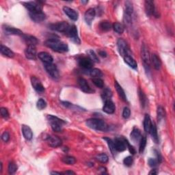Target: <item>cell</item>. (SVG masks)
Listing matches in <instances>:
<instances>
[{
    "mask_svg": "<svg viewBox=\"0 0 175 175\" xmlns=\"http://www.w3.org/2000/svg\"><path fill=\"white\" fill-rule=\"evenodd\" d=\"M157 114L158 120H161L166 116V111L162 106H159L157 107Z\"/></svg>",
    "mask_w": 175,
    "mask_h": 175,
    "instance_id": "40",
    "label": "cell"
},
{
    "mask_svg": "<svg viewBox=\"0 0 175 175\" xmlns=\"http://www.w3.org/2000/svg\"><path fill=\"white\" fill-rule=\"evenodd\" d=\"M38 57L41 60L42 62H44L45 64H52L53 59L52 56L49 53L47 52H40L38 54Z\"/></svg>",
    "mask_w": 175,
    "mask_h": 175,
    "instance_id": "19",
    "label": "cell"
},
{
    "mask_svg": "<svg viewBox=\"0 0 175 175\" xmlns=\"http://www.w3.org/2000/svg\"><path fill=\"white\" fill-rule=\"evenodd\" d=\"M63 10L64 12L65 13V14L68 16L69 18L71 19V20L77 21L78 19L79 15H78V13L77 12V11H75V10L72 9L68 6H64L63 8Z\"/></svg>",
    "mask_w": 175,
    "mask_h": 175,
    "instance_id": "18",
    "label": "cell"
},
{
    "mask_svg": "<svg viewBox=\"0 0 175 175\" xmlns=\"http://www.w3.org/2000/svg\"><path fill=\"white\" fill-rule=\"evenodd\" d=\"M2 140H3V141L5 142H8L9 140H10V135H9V133H8L7 131H5V132H4L3 134H2Z\"/></svg>",
    "mask_w": 175,
    "mask_h": 175,
    "instance_id": "51",
    "label": "cell"
},
{
    "mask_svg": "<svg viewBox=\"0 0 175 175\" xmlns=\"http://www.w3.org/2000/svg\"><path fill=\"white\" fill-rule=\"evenodd\" d=\"M157 173H158V172L157 171V170L153 169L149 172V174H157Z\"/></svg>",
    "mask_w": 175,
    "mask_h": 175,
    "instance_id": "54",
    "label": "cell"
},
{
    "mask_svg": "<svg viewBox=\"0 0 175 175\" xmlns=\"http://www.w3.org/2000/svg\"><path fill=\"white\" fill-rule=\"evenodd\" d=\"M31 82L32 85L33 86L34 89L38 93H42L45 91V88L43 85L42 84V83L38 79L37 77L32 76L31 77Z\"/></svg>",
    "mask_w": 175,
    "mask_h": 175,
    "instance_id": "14",
    "label": "cell"
},
{
    "mask_svg": "<svg viewBox=\"0 0 175 175\" xmlns=\"http://www.w3.org/2000/svg\"><path fill=\"white\" fill-rule=\"evenodd\" d=\"M130 137H131V140H132L133 142H135V143L137 142H138L139 140H140L141 137H142L140 131L138 128L134 127L133 131H131V133L130 134Z\"/></svg>",
    "mask_w": 175,
    "mask_h": 175,
    "instance_id": "23",
    "label": "cell"
},
{
    "mask_svg": "<svg viewBox=\"0 0 175 175\" xmlns=\"http://www.w3.org/2000/svg\"><path fill=\"white\" fill-rule=\"evenodd\" d=\"M0 112H1L2 116L5 118H7L9 117V112L8 111V109L5 107H2L1 109H0Z\"/></svg>",
    "mask_w": 175,
    "mask_h": 175,
    "instance_id": "49",
    "label": "cell"
},
{
    "mask_svg": "<svg viewBox=\"0 0 175 175\" xmlns=\"http://www.w3.org/2000/svg\"><path fill=\"white\" fill-rule=\"evenodd\" d=\"M1 53L2 54H3L4 56H6L8 58H13L15 56V53L12 52V51L9 49L8 47L6 46H4V45H1Z\"/></svg>",
    "mask_w": 175,
    "mask_h": 175,
    "instance_id": "29",
    "label": "cell"
},
{
    "mask_svg": "<svg viewBox=\"0 0 175 175\" xmlns=\"http://www.w3.org/2000/svg\"><path fill=\"white\" fill-rule=\"evenodd\" d=\"M62 174H75V173L72 171H66V172H63Z\"/></svg>",
    "mask_w": 175,
    "mask_h": 175,
    "instance_id": "55",
    "label": "cell"
},
{
    "mask_svg": "<svg viewBox=\"0 0 175 175\" xmlns=\"http://www.w3.org/2000/svg\"><path fill=\"white\" fill-rule=\"evenodd\" d=\"M99 56H101V57H103V58L107 57V53L106 52H104V51H99Z\"/></svg>",
    "mask_w": 175,
    "mask_h": 175,
    "instance_id": "53",
    "label": "cell"
},
{
    "mask_svg": "<svg viewBox=\"0 0 175 175\" xmlns=\"http://www.w3.org/2000/svg\"><path fill=\"white\" fill-rule=\"evenodd\" d=\"M23 4L29 12L42 11V7L41 4H39V2L38 3V2H23Z\"/></svg>",
    "mask_w": 175,
    "mask_h": 175,
    "instance_id": "9",
    "label": "cell"
},
{
    "mask_svg": "<svg viewBox=\"0 0 175 175\" xmlns=\"http://www.w3.org/2000/svg\"><path fill=\"white\" fill-rule=\"evenodd\" d=\"M124 60H125V62L128 64V65L131 67V68L133 69H136L137 67H138V64L136 60H134L132 56H131L130 55H126L125 57H123Z\"/></svg>",
    "mask_w": 175,
    "mask_h": 175,
    "instance_id": "25",
    "label": "cell"
},
{
    "mask_svg": "<svg viewBox=\"0 0 175 175\" xmlns=\"http://www.w3.org/2000/svg\"><path fill=\"white\" fill-rule=\"evenodd\" d=\"M47 106V103L44 99H40L39 101H37V104H36V107L39 110H42L43 109H45V107Z\"/></svg>",
    "mask_w": 175,
    "mask_h": 175,
    "instance_id": "45",
    "label": "cell"
},
{
    "mask_svg": "<svg viewBox=\"0 0 175 175\" xmlns=\"http://www.w3.org/2000/svg\"><path fill=\"white\" fill-rule=\"evenodd\" d=\"M155 152L156 153V155H157V160L158 161V162H161V161H162V157H161V155H160V153H159L157 150H155Z\"/></svg>",
    "mask_w": 175,
    "mask_h": 175,
    "instance_id": "52",
    "label": "cell"
},
{
    "mask_svg": "<svg viewBox=\"0 0 175 175\" xmlns=\"http://www.w3.org/2000/svg\"><path fill=\"white\" fill-rule=\"evenodd\" d=\"M24 40H25L28 46H36L38 43V40L36 38L32 36H24Z\"/></svg>",
    "mask_w": 175,
    "mask_h": 175,
    "instance_id": "32",
    "label": "cell"
},
{
    "mask_svg": "<svg viewBox=\"0 0 175 175\" xmlns=\"http://www.w3.org/2000/svg\"><path fill=\"white\" fill-rule=\"evenodd\" d=\"M82 3H83V4H86V3H88V1H86V2H85V1H82Z\"/></svg>",
    "mask_w": 175,
    "mask_h": 175,
    "instance_id": "58",
    "label": "cell"
},
{
    "mask_svg": "<svg viewBox=\"0 0 175 175\" xmlns=\"http://www.w3.org/2000/svg\"><path fill=\"white\" fill-rule=\"evenodd\" d=\"M78 84L83 92L88 94H92L94 93V90L90 88V86L88 84L87 81L83 78H79L78 79Z\"/></svg>",
    "mask_w": 175,
    "mask_h": 175,
    "instance_id": "12",
    "label": "cell"
},
{
    "mask_svg": "<svg viewBox=\"0 0 175 175\" xmlns=\"http://www.w3.org/2000/svg\"><path fill=\"white\" fill-rule=\"evenodd\" d=\"M117 47H118V52H119L120 55L122 56L123 58L125 57V56L126 55H130L129 54V50L128 45L124 39H120L118 40Z\"/></svg>",
    "mask_w": 175,
    "mask_h": 175,
    "instance_id": "5",
    "label": "cell"
},
{
    "mask_svg": "<svg viewBox=\"0 0 175 175\" xmlns=\"http://www.w3.org/2000/svg\"><path fill=\"white\" fill-rule=\"evenodd\" d=\"M149 133H150V135H151L152 138L153 140L155 141V143H158L159 138H158V134H157V126H156L155 123H152Z\"/></svg>",
    "mask_w": 175,
    "mask_h": 175,
    "instance_id": "27",
    "label": "cell"
},
{
    "mask_svg": "<svg viewBox=\"0 0 175 175\" xmlns=\"http://www.w3.org/2000/svg\"><path fill=\"white\" fill-rule=\"evenodd\" d=\"M88 73L93 78H101L103 76V72L100 69H91L88 70Z\"/></svg>",
    "mask_w": 175,
    "mask_h": 175,
    "instance_id": "30",
    "label": "cell"
},
{
    "mask_svg": "<svg viewBox=\"0 0 175 175\" xmlns=\"http://www.w3.org/2000/svg\"><path fill=\"white\" fill-rule=\"evenodd\" d=\"M62 161L64 163L69 164V165H73V164L76 162L75 158L71 157V156H66V157H64L62 159Z\"/></svg>",
    "mask_w": 175,
    "mask_h": 175,
    "instance_id": "39",
    "label": "cell"
},
{
    "mask_svg": "<svg viewBox=\"0 0 175 175\" xmlns=\"http://www.w3.org/2000/svg\"><path fill=\"white\" fill-rule=\"evenodd\" d=\"M77 60L79 65L86 70H90L93 68V62L88 57L82 56V57H79L78 58Z\"/></svg>",
    "mask_w": 175,
    "mask_h": 175,
    "instance_id": "10",
    "label": "cell"
},
{
    "mask_svg": "<svg viewBox=\"0 0 175 175\" xmlns=\"http://www.w3.org/2000/svg\"><path fill=\"white\" fill-rule=\"evenodd\" d=\"M47 140L49 146L53 148L60 146L62 144V140L57 136H50L48 137Z\"/></svg>",
    "mask_w": 175,
    "mask_h": 175,
    "instance_id": "20",
    "label": "cell"
},
{
    "mask_svg": "<svg viewBox=\"0 0 175 175\" xmlns=\"http://www.w3.org/2000/svg\"><path fill=\"white\" fill-rule=\"evenodd\" d=\"M112 28L114 29V30L118 34H123L125 30V28L120 23H115L113 24Z\"/></svg>",
    "mask_w": 175,
    "mask_h": 175,
    "instance_id": "36",
    "label": "cell"
},
{
    "mask_svg": "<svg viewBox=\"0 0 175 175\" xmlns=\"http://www.w3.org/2000/svg\"><path fill=\"white\" fill-rule=\"evenodd\" d=\"M22 132L23 137L28 140H30L33 138V133L29 126L23 125L22 126Z\"/></svg>",
    "mask_w": 175,
    "mask_h": 175,
    "instance_id": "22",
    "label": "cell"
},
{
    "mask_svg": "<svg viewBox=\"0 0 175 175\" xmlns=\"http://www.w3.org/2000/svg\"><path fill=\"white\" fill-rule=\"evenodd\" d=\"M51 174H62V173H61V172H51Z\"/></svg>",
    "mask_w": 175,
    "mask_h": 175,
    "instance_id": "57",
    "label": "cell"
},
{
    "mask_svg": "<svg viewBox=\"0 0 175 175\" xmlns=\"http://www.w3.org/2000/svg\"><path fill=\"white\" fill-rule=\"evenodd\" d=\"M96 15V11L94 8H89L86 12L84 15V19L88 25H91V23L93 21Z\"/></svg>",
    "mask_w": 175,
    "mask_h": 175,
    "instance_id": "21",
    "label": "cell"
},
{
    "mask_svg": "<svg viewBox=\"0 0 175 175\" xmlns=\"http://www.w3.org/2000/svg\"><path fill=\"white\" fill-rule=\"evenodd\" d=\"M139 96H140V100L141 104L142 107H145V106L146 105L147 102V99L146 95H144V93L142 92L141 90H139Z\"/></svg>",
    "mask_w": 175,
    "mask_h": 175,
    "instance_id": "42",
    "label": "cell"
},
{
    "mask_svg": "<svg viewBox=\"0 0 175 175\" xmlns=\"http://www.w3.org/2000/svg\"><path fill=\"white\" fill-rule=\"evenodd\" d=\"M130 115H131V110L129 108L127 107H125V108L123 109V117L124 118H129L130 117Z\"/></svg>",
    "mask_w": 175,
    "mask_h": 175,
    "instance_id": "47",
    "label": "cell"
},
{
    "mask_svg": "<svg viewBox=\"0 0 175 175\" xmlns=\"http://www.w3.org/2000/svg\"><path fill=\"white\" fill-rule=\"evenodd\" d=\"M125 15L128 16H131V15L133 14V4L131 3V2L126 1L125 2Z\"/></svg>",
    "mask_w": 175,
    "mask_h": 175,
    "instance_id": "33",
    "label": "cell"
},
{
    "mask_svg": "<svg viewBox=\"0 0 175 175\" xmlns=\"http://www.w3.org/2000/svg\"><path fill=\"white\" fill-rule=\"evenodd\" d=\"M141 56H142V61H143L145 69H146V71H149L150 56V53L149 52V50H148L147 47L145 46V45H143V46L142 47Z\"/></svg>",
    "mask_w": 175,
    "mask_h": 175,
    "instance_id": "4",
    "label": "cell"
},
{
    "mask_svg": "<svg viewBox=\"0 0 175 175\" xmlns=\"http://www.w3.org/2000/svg\"><path fill=\"white\" fill-rule=\"evenodd\" d=\"M69 36L70 39H71L72 41L76 43V44H80V39L79 37L78 36V32L77 29L75 25H71V28H70L69 31L67 34Z\"/></svg>",
    "mask_w": 175,
    "mask_h": 175,
    "instance_id": "13",
    "label": "cell"
},
{
    "mask_svg": "<svg viewBox=\"0 0 175 175\" xmlns=\"http://www.w3.org/2000/svg\"><path fill=\"white\" fill-rule=\"evenodd\" d=\"M4 30L5 31L6 34H14V35H23V32H21L20 29H16L13 27H10L6 25L4 26Z\"/></svg>",
    "mask_w": 175,
    "mask_h": 175,
    "instance_id": "26",
    "label": "cell"
},
{
    "mask_svg": "<svg viewBox=\"0 0 175 175\" xmlns=\"http://www.w3.org/2000/svg\"><path fill=\"white\" fill-rule=\"evenodd\" d=\"M150 60H151L154 68L156 70H160L161 66V61L160 58H159L157 55L155 54V53H153V54L151 55Z\"/></svg>",
    "mask_w": 175,
    "mask_h": 175,
    "instance_id": "28",
    "label": "cell"
},
{
    "mask_svg": "<svg viewBox=\"0 0 175 175\" xmlns=\"http://www.w3.org/2000/svg\"><path fill=\"white\" fill-rule=\"evenodd\" d=\"M114 86H115L116 90L117 93L118 94V95H119L120 99H122V100L124 101H127L125 91H124V90L123 89V88L121 87V86L116 82V81L115 83H114Z\"/></svg>",
    "mask_w": 175,
    "mask_h": 175,
    "instance_id": "24",
    "label": "cell"
},
{
    "mask_svg": "<svg viewBox=\"0 0 175 175\" xmlns=\"http://www.w3.org/2000/svg\"><path fill=\"white\" fill-rule=\"evenodd\" d=\"M17 170V166L14 162H10L8 165V172L9 174H14Z\"/></svg>",
    "mask_w": 175,
    "mask_h": 175,
    "instance_id": "46",
    "label": "cell"
},
{
    "mask_svg": "<svg viewBox=\"0 0 175 175\" xmlns=\"http://www.w3.org/2000/svg\"><path fill=\"white\" fill-rule=\"evenodd\" d=\"M45 68L47 72H48V74H49L52 78H53V79H58V78H59V77H60L58 68L55 64H53V63L45 64Z\"/></svg>",
    "mask_w": 175,
    "mask_h": 175,
    "instance_id": "7",
    "label": "cell"
},
{
    "mask_svg": "<svg viewBox=\"0 0 175 175\" xmlns=\"http://www.w3.org/2000/svg\"><path fill=\"white\" fill-rule=\"evenodd\" d=\"M47 118L53 131L56 132H60L62 130V125L65 123L63 120H61L59 118L52 115H48Z\"/></svg>",
    "mask_w": 175,
    "mask_h": 175,
    "instance_id": "3",
    "label": "cell"
},
{
    "mask_svg": "<svg viewBox=\"0 0 175 175\" xmlns=\"http://www.w3.org/2000/svg\"><path fill=\"white\" fill-rule=\"evenodd\" d=\"M148 163H149V165L150 167H155L157 166L159 162L157 160H155V159H153V158H150L149 161H148Z\"/></svg>",
    "mask_w": 175,
    "mask_h": 175,
    "instance_id": "50",
    "label": "cell"
},
{
    "mask_svg": "<svg viewBox=\"0 0 175 175\" xmlns=\"http://www.w3.org/2000/svg\"><path fill=\"white\" fill-rule=\"evenodd\" d=\"M45 45L47 47L59 53L66 52L69 51V47L66 43L58 39H55V38H52V39H49L46 40Z\"/></svg>",
    "mask_w": 175,
    "mask_h": 175,
    "instance_id": "1",
    "label": "cell"
},
{
    "mask_svg": "<svg viewBox=\"0 0 175 175\" xmlns=\"http://www.w3.org/2000/svg\"><path fill=\"white\" fill-rule=\"evenodd\" d=\"M29 17L32 19V21L34 22L40 23L44 21L46 19V15L42 11H37V12H29Z\"/></svg>",
    "mask_w": 175,
    "mask_h": 175,
    "instance_id": "11",
    "label": "cell"
},
{
    "mask_svg": "<svg viewBox=\"0 0 175 175\" xmlns=\"http://www.w3.org/2000/svg\"><path fill=\"white\" fill-rule=\"evenodd\" d=\"M145 12L148 16H152L155 15V8L154 2L150 1V0H146L145 1Z\"/></svg>",
    "mask_w": 175,
    "mask_h": 175,
    "instance_id": "15",
    "label": "cell"
},
{
    "mask_svg": "<svg viewBox=\"0 0 175 175\" xmlns=\"http://www.w3.org/2000/svg\"><path fill=\"white\" fill-rule=\"evenodd\" d=\"M25 54L29 60H35L37 56L36 46H28L25 51Z\"/></svg>",
    "mask_w": 175,
    "mask_h": 175,
    "instance_id": "17",
    "label": "cell"
},
{
    "mask_svg": "<svg viewBox=\"0 0 175 175\" xmlns=\"http://www.w3.org/2000/svg\"><path fill=\"white\" fill-rule=\"evenodd\" d=\"M123 163L126 166H131L133 163V158L131 156H129V157H126L125 158V160L123 161Z\"/></svg>",
    "mask_w": 175,
    "mask_h": 175,
    "instance_id": "48",
    "label": "cell"
},
{
    "mask_svg": "<svg viewBox=\"0 0 175 175\" xmlns=\"http://www.w3.org/2000/svg\"><path fill=\"white\" fill-rule=\"evenodd\" d=\"M96 158L99 161H100V162L103 163H107L109 160L108 156H107L106 154H105V153H101V154L98 155L97 156H96Z\"/></svg>",
    "mask_w": 175,
    "mask_h": 175,
    "instance_id": "41",
    "label": "cell"
},
{
    "mask_svg": "<svg viewBox=\"0 0 175 175\" xmlns=\"http://www.w3.org/2000/svg\"><path fill=\"white\" fill-rule=\"evenodd\" d=\"M112 91L110 90L108 88H106L103 90V93L101 95V97L103 99L104 101H106L107 100H109L110 98L112 97Z\"/></svg>",
    "mask_w": 175,
    "mask_h": 175,
    "instance_id": "38",
    "label": "cell"
},
{
    "mask_svg": "<svg viewBox=\"0 0 175 175\" xmlns=\"http://www.w3.org/2000/svg\"><path fill=\"white\" fill-rule=\"evenodd\" d=\"M86 124L88 127L96 131H105L107 130V125L106 122L98 118H90L86 121Z\"/></svg>",
    "mask_w": 175,
    "mask_h": 175,
    "instance_id": "2",
    "label": "cell"
},
{
    "mask_svg": "<svg viewBox=\"0 0 175 175\" xmlns=\"http://www.w3.org/2000/svg\"><path fill=\"white\" fill-rule=\"evenodd\" d=\"M99 170H100L101 171L103 172H103H105L106 171V168H104V167H100V168H99Z\"/></svg>",
    "mask_w": 175,
    "mask_h": 175,
    "instance_id": "56",
    "label": "cell"
},
{
    "mask_svg": "<svg viewBox=\"0 0 175 175\" xmlns=\"http://www.w3.org/2000/svg\"><path fill=\"white\" fill-rule=\"evenodd\" d=\"M88 58H89L93 62H99V60L97 57V56L96 55L95 52H93V50H89L88 52Z\"/></svg>",
    "mask_w": 175,
    "mask_h": 175,
    "instance_id": "43",
    "label": "cell"
},
{
    "mask_svg": "<svg viewBox=\"0 0 175 175\" xmlns=\"http://www.w3.org/2000/svg\"><path fill=\"white\" fill-rule=\"evenodd\" d=\"M114 142L115 149L116 151L123 152L127 148L128 141L125 138H116Z\"/></svg>",
    "mask_w": 175,
    "mask_h": 175,
    "instance_id": "8",
    "label": "cell"
},
{
    "mask_svg": "<svg viewBox=\"0 0 175 175\" xmlns=\"http://www.w3.org/2000/svg\"><path fill=\"white\" fill-rule=\"evenodd\" d=\"M103 140L106 141L107 144L109 146V149L110 150V151H111V153H112V154L114 155L115 152H116V149H115V147H114V142L112 141V139H110L109 138H103Z\"/></svg>",
    "mask_w": 175,
    "mask_h": 175,
    "instance_id": "37",
    "label": "cell"
},
{
    "mask_svg": "<svg viewBox=\"0 0 175 175\" xmlns=\"http://www.w3.org/2000/svg\"><path fill=\"white\" fill-rule=\"evenodd\" d=\"M146 146V136H142L141 137L140 141V147H139L140 153H142L144 152Z\"/></svg>",
    "mask_w": 175,
    "mask_h": 175,
    "instance_id": "35",
    "label": "cell"
},
{
    "mask_svg": "<svg viewBox=\"0 0 175 175\" xmlns=\"http://www.w3.org/2000/svg\"><path fill=\"white\" fill-rule=\"evenodd\" d=\"M151 125H152V122H151V120H150V116L149 114H146L145 115L144 119V131H146V133H149Z\"/></svg>",
    "mask_w": 175,
    "mask_h": 175,
    "instance_id": "31",
    "label": "cell"
},
{
    "mask_svg": "<svg viewBox=\"0 0 175 175\" xmlns=\"http://www.w3.org/2000/svg\"><path fill=\"white\" fill-rule=\"evenodd\" d=\"M116 110V106L114 103L110 100H107L105 101L104 106L103 107V111L108 114H114Z\"/></svg>",
    "mask_w": 175,
    "mask_h": 175,
    "instance_id": "16",
    "label": "cell"
},
{
    "mask_svg": "<svg viewBox=\"0 0 175 175\" xmlns=\"http://www.w3.org/2000/svg\"><path fill=\"white\" fill-rule=\"evenodd\" d=\"M99 27H100V28L103 31L107 32V31H109L110 29L112 28V25L111 24V23L109 22V21H102V22L100 23V25H99Z\"/></svg>",
    "mask_w": 175,
    "mask_h": 175,
    "instance_id": "34",
    "label": "cell"
},
{
    "mask_svg": "<svg viewBox=\"0 0 175 175\" xmlns=\"http://www.w3.org/2000/svg\"><path fill=\"white\" fill-rule=\"evenodd\" d=\"M70 28H71V26L69 25V24L66 22H64V21L53 24V25H51V29L65 34H68Z\"/></svg>",
    "mask_w": 175,
    "mask_h": 175,
    "instance_id": "6",
    "label": "cell"
},
{
    "mask_svg": "<svg viewBox=\"0 0 175 175\" xmlns=\"http://www.w3.org/2000/svg\"><path fill=\"white\" fill-rule=\"evenodd\" d=\"M93 82L94 84H95L96 87H98L99 88H103L104 86V83L103 81L102 80L101 78H93Z\"/></svg>",
    "mask_w": 175,
    "mask_h": 175,
    "instance_id": "44",
    "label": "cell"
}]
</instances>
